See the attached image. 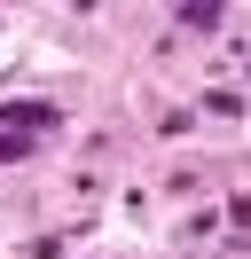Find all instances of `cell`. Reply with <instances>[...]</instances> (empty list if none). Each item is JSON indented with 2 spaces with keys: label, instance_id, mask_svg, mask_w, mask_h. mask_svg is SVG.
Returning a JSON list of instances; mask_svg holds the SVG:
<instances>
[{
  "label": "cell",
  "instance_id": "6da1fadb",
  "mask_svg": "<svg viewBox=\"0 0 251 259\" xmlns=\"http://www.w3.org/2000/svg\"><path fill=\"white\" fill-rule=\"evenodd\" d=\"M173 16H181V24H196V32H212V24H220V0H181Z\"/></svg>",
  "mask_w": 251,
  "mask_h": 259
},
{
  "label": "cell",
  "instance_id": "7a4b0ae2",
  "mask_svg": "<svg viewBox=\"0 0 251 259\" xmlns=\"http://www.w3.org/2000/svg\"><path fill=\"white\" fill-rule=\"evenodd\" d=\"M0 118H8V126H55V110H47V102H8Z\"/></svg>",
  "mask_w": 251,
  "mask_h": 259
}]
</instances>
